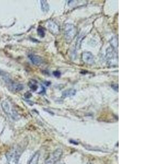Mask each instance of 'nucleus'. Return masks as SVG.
Returning <instances> with one entry per match:
<instances>
[{
    "mask_svg": "<svg viewBox=\"0 0 146 164\" xmlns=\"http://www.w3.org/2000/svg\"><path fill=\"white\" fill-rule=\"evenodd\" d=\"M22 150L19 148H12L8 151L6 154V157L8 164H19V159Z\"/></svg>",
    "mask_w": 146,
    "mask_h": 164,
    "instance_id": "obj_1",
    "label": "nucleus"
},
{
    "mask_svg": "<svg viewBox=\"0 0 146 164\" xmlns=\"http://www.w3.org/2000/svg\"><path fill=\"white\" fill-rule=\"evenodd\" d=\"M77 33V28L72 24H67L65 25L64 28V34L65 40L67 42H70Z\"/></svg>",
    "mask_w": 146,
    "mask_h": 164,
    "instance_id": "obj_2",
    "label": "nucleus"
},
{
    "mask_svg": "<svg viewBox=\"0 0 146 164\" xmlns=\"http://www.w3.org/2000/svg\"><path fill=\"white\" fill-rule=\"evenodd\" d=\"M62 151L61 149H57L49 155L45 160V164H55L62 156Z\"/></svg>",
    "mask_w": 146,
    "mask_h": 164,
    "instance_id": "obj_3",
    "label": "nucleus"
},
{
    "mask_svg": "<svg viewBox=\"0 0 146 164\" xmlns=\"http://www.w3.org/2000/svg\"><path fill=\"white\" fill-rule=\"evenodd\" d=\"M116 52L115 50L113 48H108L106 51V59L107 60L108 63L111 65L115 64L116 59L118 60L117 57H116Z\"/></svg>",
    "mask_w": 146,
    "mask_h": 164,
    "instance_id": "obj_4",
    "label": "nucleus"
},
{
    "mask_svg": "<svg viewBox=\"0 0 146 164\" xmlns=\"http://www.w3.org/2000/svg\"><path fill=\"white\" fill-rule=\"evenodd\" d=\"M1 106L2 108L3 111L6 113V114L9 115L10 116L13 117V118H15V113L13 112V110L10 108V103H8L7 101H3L2 103H1Z\"/></svg>",
    "mask_w": 146,
    "mask_h": 164,
    "instance_id": "obj_5",
    "label": "nucleus"
},
{
    "mask_svg": "<svg viewBox=\"0 0 146 164\" xmlns=\"http://www.w3.org/2000/svg\"><path fill=\"white\" fill-rule=\"evenodd\" d=\"M82 59L85 63L88 65L94 64L95 62L93 55L89 52H85L82 54Z\"/></svg>",
    "mask_w": 146,
    "mask_h": 164,
    "instance_id": "obj_6",
    "label": "nucleus"
},
{
    "mask_svg": "<svg viewBox=\"0 0 146 164\" xmlns=\"http://www.w3.org/2000/svg\"><path fill=\"white\" fill-rule=\"evenodd\" d=\"M30 60L33 64L36 66H40L42 64L43 62V60L41 57L39 55L34 54H30L29 55Z\"/></svg>",
    "mask_w": 146,
    "mask_h": 164,
    "instance_id": "obj_7",
    "label": "nucleus"
},
{
    "mask_svg": "<svg viewBox=\"0 0 146 164\" xmlns=\"http://www.w3.org/2000/svg\"><path fill=\"white\" fill-rule=\"evenodd\" d=\"M48 29L54 35L58 34L59 31V27L58 25L53 22H49L48 23Z\"/></svg>",
    "mask_w": 146,
    "mask_h": 164,
    "instance_id": "obj_8",
    "label": "nucleus"
},
{
    "mask_svg": "<svg viewBox=\"0 0 146 164\" xmlns=\"http://www.w3.org/2000/svg\"><path fill=\"white\" fill-rule=\"evenodd\" d=\"M9 86L11 90L15 91H19L23 90L24 88V86L22 84L15 83H11L9 84Z\"/></svg>",
    "mask_w": 146,
    "mask_h": 164,
    "instance_id": "obj_9",
    "label": "nucleus"
},
{
    "mask_svg": "<svg viewBox=\"0 0 146 164\" xmlns=\"http://www.w3.org/2000/svg\"><path fill=\"white\" fill-rule=\"evenodd\" d=\"M76 93V90L75 89H70L66 90L64 91L62 93V96L64 97H71L72 96H74Z\"/></svg>",
    "mask_w": 146,
    "mask_h": 164,
    "instance_id": "obj_10",
    "label": "nucleus"
},
{
    "mask_svg": "<svg viewBox=\"0 0 146 164\" xmlns=\"http://www.w3.org/2000/svg\"><path fill=\"white\" fill-rule=\"evenodd\" d=\"M40 154L39 152H36L32 158H31V160L29 162V164H38L39 163V158H40Z\"/></svg>",
    "mask_w": 146,
    "mask_h": 164,
    "instance_id": "obj_11",
    "label": "nucleus"
},
{
    "mask_svg": "<svg viewBox=\"0 0 146 164\" xmlns=\"http://www.w3.org/2000/svg\"><path fill=\"white\" fill-rule=\"evenodd\" d=\"M41 8L43 12H48L49 10V6L47 1H41Z\"/></svg>",
    "mask_w": 146,
    "mask_h": 164,
    "instance_id": "obj_12",
    "label": "nucleus"
},
{
    "mask_svg": "<svg viewBox=\"0 0 146 164\" xmlns=\"http://www.w3.org/2000/svg\"><path fill=\"white\" fill-rule=\"evenodd\" d=\"M111 44L112 45L111 47L113 48L115 50V47L117 48L118 47V40L117 38L115 37H114L112 39V40L111 41Z\"/></svg>",
    "mask_w": 146,
    "mask_h": 164,
    "instance_id": "obj_13",
    "label": "nucleus"
},
{
    "mask_svg": "<svg viewBox=\"0 0 146 164\" xmlns=\"http://www.w3.org/2000/svg\"><path fill=\"white\" fill-rule=\"evenodd\" d=\"M37 32H38L39 36H40L41 37L43 38L45 36V31L42 27L40 26L37 29Z\"/></svg>",
    "mask_w": 146,
    "mask_h": 164,
    "instance_id": "obj_14",
    "label": "nucleus"
},
{
    "mask_svg": "<svg viewBox=\"0 0 146 164\" xmlns=\"http://www.w3.org/2000/svg\"><path fill=\"white\" fill-rule=\"evenodd\" d=\"M30 88H31V90L34 91L37 90L38 89V86L36 84V82H31L30 84Z\"/></svg>",
    "mask_w": 146,
    "mask_h": 164,
    "instance_id": "obj_15",
    "label": "nucleus"
},
{
    "mask_svg": "<svg viewBox=\"0 0 146 164\" xmlns=\"http://www.w3.org/2000/svg\"><path fill=\"white\" fill-rule=\"evenodd\" d=\"M53 74L54 76L56 77H58V78L61 76V73H60V72L58 71L53 72Z\"/></svg>",
    "mask_w": 146,
    "mask_h": 164,
    "instance_id": "obj_16",
    "label": "nucleus"
},
{
    "mask_svg": "<svg viewBox=\"0 0 146 164\" xmlns=\"http://www.w3.org/2000/svg\"><path fill=\"white\" fill-rule=\"evenodd\" d=\"M111 86L112 87L113 89L115 90H117V91H118V89L116 88V87H117V88H118V85H115V84H112Z\"/></svg>",
    "mask_w": 146,
    "mask_h": 164,
    "instance_id": "obj_17",
    "label": "nucleus"
},
{
    "mask_svg": "<svg viewBox=\"0 0 146 164\" xmlns=\"http://www.w3.org/2000/svg\"><path fill=\"white\" fill-rule=\"evenodd\" d=\"M25 98H27V99H29V98L31 97V94H30V93H27L25 94Z\"/></svg>",
    "mask_w": 146,
    "mask_h": 164,
    "instance_id": "obj_18",
    "label": "nucleus"
},
{
    "mask_svg": "<svg viewBox=\"0 0 146 164\" xmlns=\"http://www.w3.org/2000/svg\"><path fill=\"white\" fill-rule=\"evenodd\" d=\"M62 164V163H61V164Z\"/></svg>",
    "mask_w": 146,
    "mask_h": 164,
    "instance_id": "obj_19",
    "label": "nucleus"
},
{
    "mask_svg": "<svg viewBox=\"0 0 146 164\" xmlns=\"http://www.w3.org/2000/svg\"></svg>",
    "mask_w": 146,
    "mask_h": 164,
    "instance_id": "obj_20",
    "label": "nucleus"
}]
</instances>
